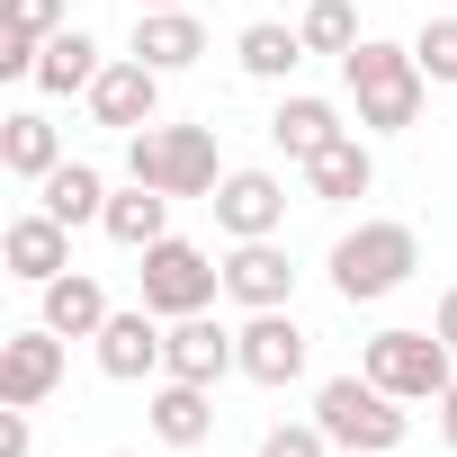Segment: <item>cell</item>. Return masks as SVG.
Listing matches in <instances>:
<instances>
[{
	"label": "cell",
	"mask_w": 457,
	"mask_h": 457,
	"mask_svg": "<svg viewBox=\"0 0 457 457\" xmlns=\"http://www.w3.org/2000/svg\"><path fill=\"white\" fill-rule=\"evenodd\" d=\"M323 270H332V296H341V305H386V296L421 270V234H412L403 215H359L350 234L332 243Z\"/></svg>",
	"instance_id": "6da1fadb"
},
{
	"label": "cell",
	"mask_w": 457,
	"mask_h": 457,
	"mask_svg": "<svg viewBox=\"0 0 457 457\" xmlns=\"http://www.w3.org/2000/svg\"><path fill=\"white\" fill-rule=\"evenodd\" d=\"M341 90L359 99V126H368V135H403V126L421 117V99H430L412 46H386V37H359V46L341 54Z\"/></svg>",
	"instance_id": "7a4b0ae2"
},
{
	"label": "cell",
	"mask_w": 457,
	"mask_h": 457,
	"mask_svg": "<svg viewBox=\"0 0 457 457\" xmlns=\"http://www.w3.org/2000/svg\"><path fill=\"white\" fill-rule=\"evenodd\" d=\"M314 421H323V439L341 448V457H386V448H403V430H412V412L359 368V377H323L314 386Z\"/></svg>",
	"instance_id": "3957f363"
},
{
	"label": "cell",
	"mask_w": 457,
	"mask_h": 457,
	"mask_svg": "<svg viewBox=\"0 0 457 457\" xmlns=\"http://www.w3.org/2000/svg\"><path fill=\"white\" fill-rule=\"evenodd\" d=\"M126 179H144L162 197H215V179H224L215 126H135L126 135Z\"/></svg>",
	"instance_id": "277c9868"
},
{
	"label": "cell",
	"mask_w": 457,
	"mask_h": 457,
	"mask_svg": "<svg viewBox=\"0 0 457 457\" xmlns=\"http://www.w3.org/2000/svg\"><path fill=\"white\" fill-rule=\"evenodd\" d=\"M359 368H368L395 403H439V395H448V377H457V350H448L439 332L395 323V332H377V341L359 350Z\"/></svg>",
	"instance_id": "5b68a950"
},
{
	"label": "cell",
	"mask_w": 457,
	"mask_h": 457,
	"mask_svg": "<svg viewBox=\"0 0 457 457\" xmlns=\"http://www.w3.org/2000/svg\"><path fill=\"white\" fill-rule=\"evenodd\" d=\"M144 305L162 314V323H179V314H215V296H224V261H206L197 243H179V234H162L153 252H144Z\"/></svg>",
	"instance_id": "8992f818"
},
{
	"label": "cell",
	"mask_w": 457,
	"mask_h": 457,
	"mask_svg": "<svg viewBox=\"0 0 457 457\" xmlns=\"http://www.w3.org/2000/svg\"><path fill=\"white\" fill-rule=\"evenodd\" d=\"M206 206H215V234H224V243H270V234H287V179H278V170H224Z\"/></svg>",
	"instance_id": "52a82bcc"
},
{
	"label": "cell",
	"mask_w": 457,
	"mask_h": 457,
	"mask_svg": "<svg viewBox=\"0 0 457 457\" xmlns=\"http://www.w3.org/2000/svg\"><path fill=\"white\" fill-rule=\"evenodd\" d=\"M162 81H170V72H153L144 54H108V72H99L81 99H90V117H99L108 135H135V126H162Z\"/></svg>",
	"instance_id": "ba28073f"
},
{
	"label": "cell",
	"mask_w": 457,
	"mask_h": 457,
	"mask_svg": "<svg viewBox=\"0 0 457 457\" xmlns=\"http://www.w3.org/2000/svg\"><path fill=\"white\" fill-rule=\"evenodd\" d=\"M63 368H72V341L63 332H46V323H28V332H10L0 341V403H46L54 386H63Z\"/></svg>",
	"instance_id": "9c48e42d"
},
{
	"label": "cell",
	"mask_w": 457,
	"mask_h": 457,
	"mask_svg": "<svg viewBox=\"0 0 457 457\" xmlns=\"http://www.w3.org/2000/svg\"><path fill=\"white\" fill-rule=\"evenodd\" d=\"M162 377H188V386H224V377H243V332H224L215 314H179L170 341H162Z\"/></svg>",
	"instance_id": "30bf717a"
},
{
	"label": "cell",
	"mask_w": 457,
	"mask_h": 457,
	"mask_svg": "<svg viewBox=\"0 0 457 457\" xmlns=\"http://www.w3.org/2000/svg\"><path fill=\"white\" fill-rule=\"evenodd\" d=\"M224 296H234L243 314L296 305V261H287V243H278V234H270V243H234V252H224Z\"/></svg>",
	"instance_id": "8fae6325"
},
{
	"label": "cell",
	"mask_w": 457,
	"mask_h": 457,
	"mask_svg": "<svg viewBox=\"0 0 457 457\" xmlns=\"http://www.w3.org/2000/svg\"><path fill=\"white\" fill-rule=\"evenodd\" d=\"M162 341H170V323L153 314V305H126V314H108L99 323V377H117V386H144L153 368H162Z\"/></svg>",
	"instance_id": "7c38bea8"
},
{
	"label": "cell",
	"mask_w": 457,
	"mask_h": 457,
	"mask_svg": "<svg viewBox=\"0 0 457 457\" xmlns=\"http://www.w3.org/2000/svg\"><path fill=\"white\" fill-rule=\"evenodd\" d=\"M0 261H10V278H28V287L63 278V270H72V224H63V215H46V206L10 215V234H0Z\"/></svg>",
	"instance_id": "4fadbf2b"
},
{
	"label": "cell",
	"mask_w": 457,
	"mask_h": 457,
	"mask_svg": "<svg viewBox=\"0 0 457 457\" xmlns=\"http://www.w3.org/2000/svg\"><path fill=\"white\" fill-rule=\"evenodd\" d=\"M305 350H314V341H305V323H296L287 305H270V314L243 323V377H252V386H296V377H305Z\"/></svg>",
	"instance_id": "5bb4252c"
},
{
	"label": "cell",
	"mask_w": 457,
	"mask_h": 457,
	"mask_svg": "<svg viewBox=\"0 0 457 457\" xmlns=\"http://www.w3.org/2000/svg\"><path fill=\"white\" fill-rule=\"evenodd\" d=\"M72 153H63V126L46 117V108H10L0 117V170H10L19 188H37L46 170H63Z\"/></svg>",
	"instance_id": "9a60e30c"
},
{
	"label": "cell",
	"mask_w": 457,
	"mask_h": 457,
	"mask_svg": "<svg viewBox=\"0 0 457 457\" xmlns=\"http://www.w3.org/2000/svg\"><path fill=\"white\" fill-rule=\"evenodd\" d=\"M117 305H108V287L90 278V270H63V278H46L37 287V323L46 332H63V341H99V323H108Z\"/></svg>",
	"instance_id": "2e32d148"
},
{
	"label": "cell",
	"mask_w": 457,
	"mask_h": 457,
	"mask_svg": "<svg viewBox=\"0 0 457 457\" xmlns=\"http://www.w3.org/2000/svg\"><path fill=\"white\" fill-rule=\"evenodd\" d=\"M144 421H153V439H162V448H206V439H215V386L162 377V386H153V403H144Z\"/></svg>",
	"instance_id": "e0dca14e"
},
{
	"label": "cell",
	"mask_w": 457,
	"mask_h": 457,
	"mask_svg": "<svg viewBox=\"0 0 457 457\" xmlns=\"http://www.w3.org/2000/svg\"><path fill=\"white\" fill-rule=\"evenodd\" d=\"M126 54H144L153 72H188V63L206 54V19H197V10H135Z\"/></svg>",
	"instance_id": "ac0fdd59"
},
{
	"label": "cell",
	"mask_w": 457,
	"mask_h": 457,
	"mask_svg": "<svg viewBox=\"0 0 457 457\" xmlns=\"http://www.w3.org/2000/svg\"><path fill=\"white\" fill-rule=\"evenodd\" d=\"M341 135H350V126H341V108H332V99H314V90H287V99H278V117H270V144H278L296 170H305L323 144H341Z\"/></svg>",
	"instance_id": "d6986e66"
},
{
	"label": "cell",
	"mask_w": 457,
	"mask_h": 457,
	"mask_svg": "<svg viewBox=\"0 0 457 457\" xmlns=\"http://www.w3.org/2000/svg\"><path fill=\"white\" fill-rule=\"evenodd\" d=\"M99 72H108V46H99L90 28H54L46 54H37V90H46V99H72V90H90Z\"/></svg>",
	"instance_id": "ffe728a7"
},
{
	"label": "cell",
	"mask_w": 457,
	"mask_h": 457,
	"mask_svg": "<svg viewBox=\"0 0 457 457\" xmlns=\"http://www.w3.org/2000/svg\"><path fill=\"white\" fill-rule=\"evenodd\" d=\"M170 206H179V197H162V188L126 179V188H108V215H99V234H108V243H126V252H153V243L170 234Z\"/></svg>",
	"instance_id": "44dd1931"
},
{
	"label": "cell",
	"mask_w": 457,
	"mask_h": 457,
	"mask_svg": "<svg viewBox=\"0 0 457 457\" xmlns=\"http://www.w3.org/2000/svg\"><path fill=\"white\" fill-rule=\"evenodd\" d=\"M234 63H243V81H296V63H305V28H287V19H252V28L234 37Z\"/></svg>",
	"instance_id": "7402d4cb"
},
{
	"label": "cell",
	"mask_w": 457,
	"mask_h": 457,
	"mask_svg": "<svg viewBox=\"0 0 457 457\" xmlns=\"http://www.w3.org/2000/svg\"><path fill=\"white\" fill-rule=\"evenodd\" d=\"M305 188H314L323 206H350V197L377 188V153H368L359 135H341V144H323V153L305 162Z\"/></svg>",
	"instance_id": "603a6c76"
},
{
	"label": "cell",
	"mask_w": 457,
	"mask_h": 457,
	"mask_svg": "<svg viewBox=\"0 0 457 457\" xmlns=\"http://www.w3.org/2000/svg\"><path fill=\"white\" fill-rule=\"evenodd\" d=\"M37 206L63 215V224H99V215H108V179H99V162H63V170H46V179H37Z\"/></svg>",
	"instance_id": "cb8c5ba5"
},
{
	"label": "cell",
	"mask_w": 457,
	"mask_h": 457,
	"mask_svg": "<svg viewBox=\"0 0 457 457\" xmlns=\"http://www.w3.org/2000/svg\"><path fill=\"white\" fill-rule=\"evenodd\" d=\"M305 54H350L359 46V10H350V0H305Z\"/></svg>",
	"instance_id": "d4e9b609"
},
{
	"label": "cell",
	"mask_w": 457,
	"mask_h": 457,
	"mask_svg": "<svg viewBox=\"0 0 457 457\" xmlns=\"http://www.w3.org/2000/svg\"><path fill=\"white\" fill-rule=\"evenodd\" d=\"M412 63H421L430 90H457V10H439V19L412 37Z\"/></svg>",
	"instance_id": "484cf974"
},
{
	"label": "cell",
	"mask_w": 457,
	"mask_h": 457,
	"mask_svg": "<svg viewBox=\"0 0 457 457\" xmlns=\"http://www.w3.org/2000/svg\"><path fill=\"white\" fill-rule=\"evenodd\" d=\"M0 28H19V37H54V28H72V10H63V0H0Z\"/></svg>",
	"instance_id": "4316f807"
},
{
	"label": "cell",
	"mask_w": 457,
	"mask_h": 457,
	"mask_svg": "<svg viewBox=\"0 0 457 457\" xmlns=\"http://www.w3.org/2000/svg\"><path fill=\"white\" fill-rule=\"evenodd\" d=\"M261 457H332V439H323V421H278V430H261Z\"/></svg>",
	"instance_id": "83f0119b"
},
{
	"label": "cell",
	"mask_w": 457,
	"mask_h": 457,
	"mask_svg": "<svg viewBox=\"0 0 457 457\" xmlns=\"http://www.w3.org/2000/svg\"><path fill=\"white\" fill-rule=\"evenodd\" d=\"M37 54H46V37H19V28H0V81H37Z\"/></svg>",
	"instance_id": "f1b7e54d"
},
{
	"label": "cell",
	"mask_w": 457,
	"mask_h": 457,
	"mask_svg": "<svg viewBox=\"0 0 457 457\" xmlns=\"http://www.w3.org/2000/svg\"><path fill=\"white\" fill-rule=\"evenodd\" d=\"M0 457H37V421H28V403L0 412Z\"/></svg>",
	"instance_id": "f546056e"
},
{
	"label": "cell",
	"mask_w": 457,
	"mask_h": 457,
	"mask_svg": "<svg viewBox=\"0 0 457 457\" xmlns=\"http://www.w3.org/2000/svg\"><path fill=\"white\" fill-rule=\"evenodd\" d=\"M430 332H439V341L457 350V287H439V314H430Z\"/></svg>",
	"instance_id": "4dcf8cb0"
},
{
	"label": "cell",
	"mask_w": 457,
	"mask_h": 457,
	"mask_svg": "<svg viewBox=\"0 0 457 457\" xmlns=\"http://www.w3.org/2000/svg\"><path fill=\"white\" fill-rule=\"evenodd\" d=\"M439 439H448V457H457V377H448V395H439Z\"/></svg>",
	"instance_id": "1f68e13d"
},
{
	"label": "cell",
	"mask_w": 457,
	"mask_h": 457,
	"mask_svg": "<svg viewBox=\"0 0 457 457\" xmlns=\"http://www.w3.org/2000/svg\"><path fill=\"white\" fill-rule=\"evenodd\" d=\"M135 10H188V0H135Z\"/></svg>",
	"instance_id": "d6a6232c"
},
{
	"label": "cell",
	"mask_w": 457,
	"mask_h": 457,
	"mask_svg": "<svg viewBox=\"0 0 457 457\" xmlns=\"http://www.w3.org/2000/svg\"><path fill=\"white\" fill-rule=\"evenodd\" d=\"M108 457H135V448H108Z\"/></svg>",
	"instance_id": "836d02e7"
},
{
	"label": "cell",
	"mask_w": 457,
	"mask_h": 457,
	"mask_svg": "<svg viewBox=\"0 0 457 457\" xmlns=\"http://www.w3.org/2000/svg\"><path fill=\"white\" fill-rule=\"evenodd\" d=\"M439 10H448V0H439Z\"/></svg>",
	"instance_id": "e575fe53"
},
{
	"label": "cell",
	"mask_w": 457,
	"mask_h": 457,
	"mask_svg": "<svg viewBox=\"0 0 457 457\" xmlns=\"http://www.w3.org/2000/svg\"><path fill=\"white\" fill-rule=\"evenodd\" d=\"M386 457H395V448H386Z\"/></svg>",
	"instance_id": "d590c367"
}]
</instances>
